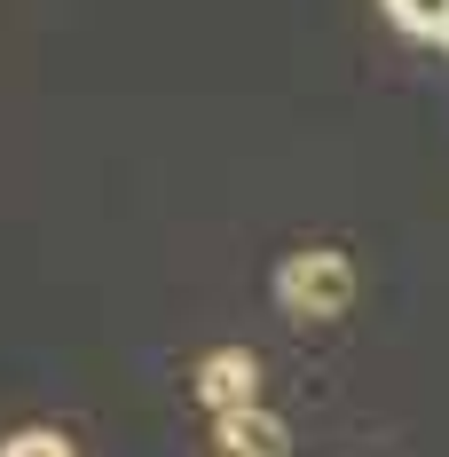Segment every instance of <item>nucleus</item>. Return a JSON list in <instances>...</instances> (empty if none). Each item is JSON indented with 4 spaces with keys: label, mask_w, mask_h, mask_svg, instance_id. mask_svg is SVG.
I'll return each instance as SVG.
<instances>
[{
    "label": "nucleus",
    "mask_w": 449,
    "mask_h": 457,
    "mask_svg": "<svg viewBox=\"0 0 449 457\" xmlns=\"http://www.w3.org/2000/svg\"><path fill=\"white\" fill-rule=\"evenodd\" d=\"M213 457H292V434H284V418H276V411L245 403V411L213 418Z\"/></svg>",
    "instance_id": "nucleus-2"
},
{
    "label": "nucleus",
    "mask_w": 449,
    "mask_h": 457,
    "mask_svg": "<svg viewBox=\"0 0 449 457\" xmlns=\"http://www.w3.org/2000/svg\"><path fill=\"white\" fill-rule=\"evenodd\" d=\"M253 395H261V363H253L245 347H213V355L197 363V403H205L213 418H221V411H245Z\"/></svg>",
    "instance_id": "nucleus-3"
},
{
    "label": "nucleus",
    "mask_w": 449,
    "mask_h": 457,
    "mask_svg": "<svg viewBox=\"0 0 449 457\" xmlns=\"http://www.w3.org/2000/svg\"><path fill=\"white\" fill-rule=\"evenodd\" d=\"M0 457H79V450H71L55 426H24V434H8V442H0Z\"/></svg>",
    "instance_id": "nucleus-5"
},
{
    "label": "nucleus",
    "mask_w": 449,
    "mask_h": 457,
    "mask_svg": "<svg viewBox=\"0 0 449 457\" xmlns=\"http://www.w3.org/2000/svg\"><path fill=\"white\" fill-rule=\"evenodd\" d=\"M276 300H284L292 316H308V323L347 316V300H355V269H347V253H331V245L292 253V261L276 269Z\"/></svg>",
    "instance_id": "nucleus-1"
},
{
    "label": "nucleus",
    "mask_w": 449,
    "mask_h": 457,
    "mask_svg": "<svg viewBox=\"0 0 449 457\" xmlns=\"http://www.w3.org/2000/svg\"><path fill=\"white\" fill-rule=\"evenodd\" d=\"M387 16L403 24L410 40H442L449 32V0H387Z\"/></svg>",
    "instance_id": "nucleus-4"
},
{
    "label": "nucleus",
    "mask_w": 449,
    "mask_h": 457,
    "mask_svg": "<svg viewBox=\"0 0 449 457\" xmlns=\"http://www.w3.org/2000/svg\"><path fill=\"white\" fill-rule=\"evenodd\" d=\"M442 47H449V32H442Z\"/></svg>",
    "instance_id": "nucleus-6"
}]
</instances>
